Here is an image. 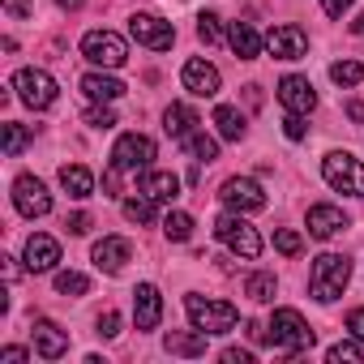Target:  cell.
<instances>
[{
    "mask_svg": "<svg viewBox=\"0 0 364 364\" xmlns=\"http://www.w3.org/2000/svg\"><path fill=\"white\" fill-rule=\"evenodd\" d=\"M270 334V347L274 351H283V355H300V351H309L313 347V330H309V321L296 313V309H274V317H270V326H266Z\"/></svg>",
    "mask_w": 364,
    "mask_h": 364,
    "instance_id": "obj_1",
    "label": "cell"
},
{
    "mask_svg": "<svg viewBox=\"0 0 364 364\" xmlns=\"http://www.w3.org/2000/svg\"><path fill=\"white\" fill-rule=\"evenodd\" d=\"M347 279H351V262H347L343 253H321V257L313 262V270H309V291H313L321 304H330V300L343 296Z\"/></svg>",
    "mask_w": 364,
    "mask_h": 364,
    "instance_id": "obj_2",
    "label": "cell"
},
{
    "mask_svg": "<svg viewBox=\"0 0 364 364\" xmlns=\"http://www.w3.org/2000/svg\"><path fill=\"white\" fill-rule=\"evenodd\" d=\"M185 313H189V321H193L198 330H206V334H228V330H236V321H240L236 304H228V300H206V296H185Z\"/></svg>",
    "mask_w": 364,
    "mask_h": 364,
    "instance_id": "obj_3",
    "label": "cell"
},
{
    "mask_svg": "<svg viewBox=\"0 0 364 364\" xmlns=\"http://www.w3.org/2000/svg\"><path fill=\"white\" fill-rule=\"evenodd\" d=\"M321 176H326L330 189H338V193H347V198H364V167H360V159H351L347 150L326 154Z\"/></svg>",
    "mask_w": 364,
    "mask_h": 364,
    "instance_id": "obj_4",
    "label": "cell"
},
{
    "mask_svg": "<svg viewBox=\"0 0 364 364\" xmlns=\"http://www.w3.org/2000/svg\"><path fill=\"white\" fill-rule=\"evenodd\" d=\"M215 236H219L236 257H245V262L262 257V236H257V228H249L240 215H223V219L215 223Z\"/></svg>",
    "mask_w": 364,
    "mask_h": 364,
    "instance_id": "obj_5",
    "label": "cell"
},
{
    "mask_svg": "<svg viewBox=\"0 0 364 364\" xmlns=\"http://www.w3.org/2000/svg\"><path fill=\"white\" fill-rule=\"evenodd\" d=\"M82 56L90 65H99V69H120L129 60V48H124V39L116 31H90L82 39Z\"/></svg>",
    "mask_w": 364,
    "mask_h": 364,
    "instance_id": "obj_6",
    "label": "cell"
},
{
    "mask_svg": "<svg viewBox=\"0 0 364 364\" xmlns=\"http://www.w3.org/2000/svg\"><path fill=\"white\" fill-rule=\"evenodd\" d=\"M14 90H18V99H22L26 107H35V112H43V107L56 103V82H52V73H43V69H18V73H14Z\"/></svg>",
    "mask_w": 364,
    "mask_h": 364,
    "instance_id": "obj_7",
    "label": "cell"
},
{
    "mask_svg": "<svg viewBox=\"0 0 364 364\" xmlns=\"http://www.w3.org/2000/svg\"><path fill=\"white\" fill-rule=\"evenodd\" d=\"M129 35H133L141 48H150V52H167V48L176 43V26L163 22V18H154V14H133V18H129Z\"/></svg>",
    "mask_w": 364,
    "mask_h": 364,
    "instance_id": "obj_8",
    "label": "cell"
},
{
    "mask_svg": "<svg viewBox=\"0 0 364 364\" xmlns=\"http://www.w3.org/2000/svg\"><path fill=\"white\" fill-rule=\"evenodd\" d=\"M150 159H154V141L146 133H124L112 150V167H120V171H146Z\"/></svg>",
    "mask_w": 364,
    "mask_h": 364,
    "instance_id": "obj_9",
    "label": "cell"
},
{
    "mask_svg": "<svg viewBox=\"0 0 364 364\" xmlns=\"http://www.w3.org/2000/svg\"><path fill=\"white\" fill-rule=\"evenodd\" d=\"M219 198H223L232 210H240V215L266 210V193H262V185H257V180H249V176H232V180H223Z\"/></svg>",
    "mask_w": 364,
    "mask_h": 364,
    "instance_id": "obj_10",
    "label": "cell"
},
{
    "mask_svg": "<svg viewBox=\"0 0 364 364\" xmlns=\"http://www.w3.org/2000/svg\"><path fill=\"white\" fill-rule=\"evenodd\" d=\"M14 206H18V215H26V219H43V215L52 210V193L43 189V180L18 176V180H14Z\"/></svg>",
    "mask_w": 364,
    "mask_h": 364,
    "instance_id": "obj_11",
    "label": "cell"
},
{
    "mask_svg": "<svg viewBox=\"0 0 364 364\" xmlns=\"http://www.w3.org/2000/svg\"><path fill=\"white\" fill-rule=\"evenodd\" d=\"M180 82H185V90L189 95H198V99H215L219 95V86H223V77H219V69L210 65V60H185V69H180Z\"/></svg>",
    "mask_w": 364,
    "mask_h": 364,
    "instance_id": "obj_12",
    "label": "cell"
},
{
    "mask_svg": "<svg viewBox=\"0 0 364 364\" xmlns=\"http://www.w3.org/2000/svg\"><path fill=\"white\" fill-rule=\"evenodd\" d=\"M279 103H283L287 112H300V116H309V112L317 107L313 82H309V77H300V73H287V77L279 82Z\"/></svg>",
    "mask_w": 364,
    "mask_h": 364,
    "instance_id": "obj_13",
    "label": "cell"
},
{
    "mask_svg": "<svg viewBox=\"0 0 364 364\" xmlns=\"http://www.w3.org/2000/svg\"><path fill=\"white\" fill-rule=\"evenodd\" d=\"M266 48H270L274 60H300V56L309 52V39H304L300 26H274V31L266 35Z\"/></svg>",
    "mask_w": 364,
    "mask_h": 364,
    "instance_id": "obj_14",
    "label": "cell"
},
{
    "mask_svg": "<svg viewBox=\"0 0 364 364\" xmlns=\"http://www.w3.org/2000/svg\"><path fill=\"white\" fill-rule=\"evenodd\" d=\"M133 321H137V330H154L163 321V296H159L154 283H137V291H133Z\"/></svg>",
    "mask_w": 364,
    "mask_h": 364,
    "instance_id": "obj_15",
    "label": "cell"
},
{
    "mask_svg": "<svg viewBox=\"0 0 364 364\" xmlns=\"http://www.w3.org/2000/svg\"><path fill=\"white\" fill-rule=\"evenodd\" d=\"M31 338H35V351H39L43 360H60V355L69 351V334H65L56 321H48V317H39V321L31 326Z\"/></svg>",
    "mask_w": 364,
    "mask_h": 364,
    "instance_id": "obj_16",
    "label": "cell"
},
{
    "mask_svg": "<svg viewBox=\"0 0 364 364\" xmlns=\"http://www.w3.org/2000/svg\"><path fill=\"white\" fill-rule=\"evenodd\" d=\"M129 257H133V245H129L124 236H103V240L95 245V266L107 270V274H120Z\"/></svg>",
    "mask_w": 364,
    "mask_h": 364,
    "instance_id": "obj_17",
    "label": "cell"
},
{
    "mask_svg": "<svg viewBox=\"0 0 364 364\" xmlns=\"http://www.w3.org/2000/svg\"><path fill=\"white\" fill-rule=\"evenodd\" d=\"M343 228H347V215H343L338 206H326V202L309 206V232H313L317 240H330V236H338Z\"/></svg>",
    "mask_w": 364,
    "mask_h": 364,
    "instance_id": "obj_18",
    "label": "cell"
},
{
    "mask_svg": "<svg viewBox=\"0 0 364 364\" xmlns=\"http://www.w3.org/2000/svg\"><path fill=\"white\" fill-rule=\"evenodd\" d=\"M60 262V245L52 240V236H31L26 240V270L31 274H43V270H52Z\"/></svg>",
    "mask_w": 364,
    "mask_h": 364,
    "instance_id": "obj_19",
    "label": "cell"
},
{
    "mask_svg": "<svg viewBox=\"0 0 364 364\" xmlns=\"http://www.w3.org/2000/svg\"><path fill=\"white\" fill-rule=\"evenodd\" d=\"M141 193H146L150 202H176V198H180V180H176L171 171H146V176H141Z\"/></svg>",
    "mask_w": 364,
    "mask_h": 364,
    "instance_id": "obj_20",
    "label": "cell"
},
{
    "mask_svg": "<svg viewBox=\"0 0 364 364\" xmlns=\"http://www.w3.org/2000/svg\"><path fill=\"white\" fill-rule=\"evenodd\" d=\"M163 347L171 351V355H206V330H171L167 338H163Z\"/></svg>",
    "mask_w": 364,
    "mask_h": 364,
    "instance_id": "obj_21",
    "label": "cell"
},
{
    "mask_svg": "<svg viewBox=\"0 0 364 364\" xmlns=\"http://www.w3.org/2000/svg\"><path fill=\"white\" fill-rule=\"evenodd\" d=\"M228 43H232V52H236L240 60H257V52H262V35H257L249 22H232V26H228Z\"/></svg>",
    "mask_w": 364,
    "mask_h": 364,
    "instance_id": "obj_22",
    "label": "cell"
},
{
    "mask_svg": "<svg viewBox=\"0 0 364 364\" xmlns=\"http://www.w3.org/2000/svg\"><path fill=\"white\" fill-rule=\"evenodd\" d=\"M163 129H167V137L185 141V137L198 129V112H193V107H185V103H171V107L163 112Z\"/></svg>",
    "mask_w": 364,
    "mask_h": 364,
    "instance_id": "obj_23",
    "label": "cell"
},
{
    "mask_svg": "<svg viewBox=\"0 0 364 364\" xmlns=\"http://www.w3.org/2000/svg\"><path fill=\"white\" fill-rule=\"evenodd\" d=\"M82 90H86V99H95V103H116V99L124 95V82H116V77H107V73H86V77H82Z\"/></svg>",
    "mask_w": 364,
    "mask_h": 364,
    "instance_id": "obj_24",
    "label": "cell"
},
{
    "mask_svg": "<svg viewBox=\"0 0 364 364\" xmlns=\"http://www.w3.org/2000/svg\"><path fill=\"white\" fill-rule=\"evenodd\" d=\"M60 185H65V193H69V198H77V202H82V198H90V193H95V176H90L82 163H65V167H60Z\"/></svg>",
    "mask_w": 364,
    "mask_h": 364,
    "instance_id": "obj_25",
    "label": "cell"
},
{
    "mask_svg": "<svg viewBox=\"0 0 364 364\" xmlns=\"http://www.w3.org/2000/svg\"><path fill=\"white\" fill-rule=\"evenodd\" d=\"M215 124H219V133H223L228 141H240V137H245V112L232 107V103H219V107H215Z\"/></svg>",
    "mask_w": 364,
    "mask_h": 364,
    "instance_id": "obj_26",
    "label": "cell"
},
{
    "mask_svg": "<svg viewBox=\"0 0 364 364\" xmlns=\"http://www.w3.org/2000/svg\"><path fill=\"white\" fill-rule=\"evenodd\" d=\"M274 291H279V279H274L270 270H257V274H249V283H245V296L257 300V304H270Z\"/></svg>",
    "mask_w": 364,
    "mask_h": 364,
    "instance_id": "obj_27",
    "label": "cell"
},
{
    "mask_svg": "<svg viewBox=\"0 0 364 364\" xmlns=\"http://www.w3.org/2000/svg\"><path fill=\"white\" fill-rule=\"evenodd\" d=\"M185 150H189L198 163H215V159H219V141H215V137H206V133H198V129L185 137Z\"/></svg>",
    "mask_w": 364,
    "mask_h": 364,
    "instance_id": "obj_28",
    "label": "cell"
},
{
    "mask_svg": "<svg viewBox=\"0 0 364 364\" xmlns=\"http://www.w3.org/2000/svg\"><path fill=\"white\" fill-rule=\"evenodd\" d=\"M163 232H167V240L180 245V240H189V236H193V219H189L185 210H171V215L163 219Z\"/></svg>",
    "mask_w": 364,
    "mask_h": 364,
    "instance_id": "obj_29",
    "label": "cell"
},
{
    "mask_svg": "<svg viewBox=\"0 0 364 364\" xmlns=\"http://www.w3.org/2000/svg\"><path fill=\"white\" fill-rule=\"evenodd\" d=\"M330 77H334L338 86H360V82H364V65H360V60H334V65H330Z\"/></svg>",
    "mask_w": 364,
    "mask_h": 364,
    "instance_id": "obj_30",
    "label": "cell"
},
{
    "mask_svg": "<svg viewBox=\"0 0 364 364\" xmlns=\"http://www.w3.org/2000/svg\"><path fill=\"white\" fill-rule=\"evenodd\" d=\"M26 146H31V129H26V124H14V120H9V124H5V154H9V159H18V154H22Z\"/></svg>",
    "mask_w": 364,
    "mask_h": 364,
    "instance_id": "obj_31",
    "label": "cell"
},
{
    "mask_svg": "<svg viewBox=\"0 0 364 364\" xmlns=\"http://www.w3.org/2000/svg\"><path fill=\"white\" fill-rule=\"evenodd\" d=\"M56 291H60V296H86V291H90V279L77 274V270H60V274H56Z\"/></svg>",
    "mask_w": 364,
    "mask_h": 364,
    "instance_id": "obj_32",
    "label": "cell"
},
{
    "mask_svg": "<svg viewBox=\"0 0 364 364\" xmlns=\"http://www.w3.org/2000/svg\"><path fill=\"white\" fill-rule=\"evenodd\" d=\"M124 219L129 223H154V202L150 198H129L124 202Z\"/></svg>",
    "mask_w": 364,
    "mask_h": 364,
    "instance_id": "obj_33",
    "label": "cell"
},
{
    "mask_svg": "<svg viewBox=\"0 0 364 364\" xmlns=\"http://www.w3.org/2000/svg\"><path fill=\"white\" fill-rule=\"evenodd\" d=\"M274 249H279L283 257H300L304 240H300V232H291V228H279V232H274Z\"/></svg>",
    "mask_w": 364,
    "mask_h": 364,
    "instance_id": "obj_34",
    "label": "cell"
},
{
    "mask_svg": "<svg viewBox=\"0 0 364 364\" xmlns=\"http://www.w3.org/2000/svg\"><path fill=\"white\" fill-rule=\"evenodd\" d=\"M198 39H202L206 48H215V43L223 39V31H219V18H215V14H202V18H198Z\"/></svg>",
    "mask_w": 364,
    "mask_h": 364,
    "instance_id": "obj_35",
    "label": "cell"
},
{
    "mask_svg": "<svg viewBox=\"0 0 364 364\" xmlns=\"http://www.w3.org/2000/svg\"><path fill=\"white\" fill-rule=\"evenodd\" d=\"M86 124H90V129H112V124H116V112H112V107H90V112H86Z\"/></svg>",
    "mask_w": 364,
    "mask_h": 364,
    "instance_id": "obj_36",
    "label": "cell"
},
{
    "mask_svg": "<svg viewBox=\"0 0 364 364\" xmlns=\"http://www.w3.org/2000/svg\"><path fill=\"white\" fill-rule=\"evenodd\" d=\"M99 334H103V338H116V334H120V313H116V309H103V313H99Z\"/></svg>",
    "mask_w": 364,
    "mask_h": 364,
    "instance_id": "obj_37",
    "label": "cell"
},
{
    "mask_svg": "<svg viewBox=\"0 0 364 364\" xmlns=\"http://www.w3.org/2000/svg\"><path fill=\"white\" fill-rule=\"evenodd\" d=\"M283 133H287V137H291V141H300V137H304V133H309V124H304V116H300V112H291V116H287V120H283Z\"/></svg>",
    "mask_w": 364,
    "mask_h": 364,
    "instance_id": "obj_38",
    "label": "cell"
},
{
    "mask_svg": "<svg viewBox=\"0 0 364 364\" xmlns=\"http://www.w3.org/2000/svg\"><path fill=\"white\" fill-rule=\"evenodd\" d=\"M360 355H364V351H360L355 343H334V347H330V360H334V364H338V360H360Z\"/></svg>",
    "mask_w": 364,
    "mask_h": 364,
    "instance_id": "obj_39",
    "label": "cell"
},
{
    "mask_svg": "<svg viewBox=\"0 0 364 364\" xmlns=\"http://www.w3.org/2000/svg\"><path fill=\"white\" fill-rule=\"evenodd\" d=\"M347 330H351L355 338H364V309H351V313H347Z\"/></svg>",
    "mask_w": 364,
    "mask_h": 364,
    "instance_id": "obj_40",
    "label": "cell"
},
{
    "mask_svg": "<svg viewBox=\"0 0 364 364\" xmlns=\"http://www.w3.org/2000/svg\"><path fill=\"white\" fill-rule=\"evenodd\" d=\"M347 5H351V0H321L326 18H343V14H347Z\"/></svg>",
    "mask_w": 364,
    "mask_h": 364,
    "instance_id": "obj_41",
    "label": "cell"
},
{
    "mask_svg": "<svg viewBox=\"0 0 364 364\" xmlns=\"http://www.w3.org/2000/svg\"><path fill=\"white\" fill-rule=\"evenodd\" d=\"M65 228H69L73 236H86V232H90V215H73V219H69Z\"/></svg>",
    "mask_w": 364,
    "mask_h": 364,
    "instance_id": "obj_42",
    "label": "cell"
},
{
    "mask_svg": "<svg viewBox=\"0 0 364 364\" xmlns=\"http://www.w3.org/2000/svg\"><path fill=\"white\" fill-rule=\"evenodd\" d=\"M223 360H228V364H253V351H240V347H228V351H223Z\"/></svg>",
    "mask_w": 364,
    "mask_h": 364,
    "instance_id": "obj_43",
    "label": "cell"
},
{
    "mask_svg": "<svg viewBox=\"0 0 364 364\" xmlns=\"http://www.w3.org/2000/svg\"><path fill=\"white\" fill-rule=\"evenodd\" d=\"M0 360H5V364H26V347H5Z\"/></svg>",
    "mask_w": 364,
    "mask_h": 364,
    "instance_id": "obj_44",
    "label": "cell"
},
{
    "mask_svg": "<svg viewBox=\"0 0 364 364\" xmlns=\"http://www.w3.org/2000/svg\"><path fill=\"white\" fill-rule=\"evenodd\" d=\"M5 9H9L14 18H31V0H5Z\"/></svg>",
    "mask_w": 364,
    "mask_h": 364,
    "instance_id": "obj_45",
    "label": "cell"
},
{
    "mask_svg": "<svg viewBox=\"0 0 364 364\" xmlns=\"http://www.w3.org/2000/svg\"><path fill=\"white\" fill-rule=\"evenodd\" d=\"M347 116L360 124V120H364V103H360V99H351V103H347Z\"/></svg>",
    "mask_w": 364,
    "mask_h": 364,
    "instance_id": "obj_46",
    "label": "cell"
},
{
    "mask_svg": "<svg viewBox=\"0 0 364 364\" xmlns=\"http://www.w3.org/2000/svg\"><path fill=\"white\" fill-rule=\"evenodd\" d=\"M351 35H355V39H364V14H360V18L351 22Z\"/></svg>",
    "mask_w": 364,
    "mask_h": 364,
    "instance_id": "obj_47",
    "label": "cell"
},
{
    "mask_svg": "<svg viewBox=\"0 0 364 364\" xmlns=\"http://www.w3.org/2000/svg\"><path fill=\"white\" fill-rule=\"evenodd\" d=\"M56 5H60V9H82L86 0H56Z\"/></svg>",
    "mask_w": 364,
    "mask_h": 364,
    "instance_id": "obj_48",
    "label": "cell"
}]
</instances>
